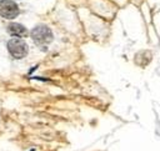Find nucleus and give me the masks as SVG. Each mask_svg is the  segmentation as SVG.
I'll list each match as a JSON object with an SVG mask.
<instances>
[{
    "label": "nucleus",
    "mask_w": 160,
    "mask_h": 151,
    "mask_svg": "<svg viewBox=\"0 0 160 151\" xmlns=\"http://www.w3.org/2000/svg\"><path fill=\"white\" fill-rule=\"evenodd\" d=\"M8 32L15 37H22L28 35V30L24 25L19 24V22H10L8 25Z\"/></svg>",
    "instance_id": "nucleus-4"
},
{
    "label": "nucleus",
    "mask_w": 160,
    "mask_h": 151,
    "mask_svg": "<svg viewBox=\"0 0 160 151\" xmlns=\"http://www.w3.org/2000/svg\"><path fill=\"white\" fill-rule=\"evenodd\" d=\"M20 12L18 4L12 0H1L0 1V15L5 19H15Z\"/></svg>",
    "instance_id": "nucleus-3"
},
{
    "label": "nucleus",
    "mask_w": 160,
    "mask_h": 151,
    "mask_svg": "<svg viewBox=\"0 0 160 151\" xmlns=\"http://www.w3.org/2000/svg\"><path fill=\"white\" fill-rule=\"evenodd\" d=\"M6 47H8V51L10 52V55L15 59H22L28 55V51H29V46L28 44L21 40L20 37H12L8 41L6 44Z\"/></svg>",
    "instance_id": "nucleus-2"
},
{
    "label": "nucleus",
    "mask_w": 160,
    "mask_h": 151,
    "mask_svg": "<svg viewBox=\"0 0 160 151\" xmlns=\"http://www.w3.org/2000/svg\"><path fill=\"white\" fill-rule=\"evenodd\" d=\"M31 39L38 46L45 49L52 41V31L46 25H38L31 30Z\"/></svg>",
    "instance_id": "nucleus-1"
}]
</instances>
